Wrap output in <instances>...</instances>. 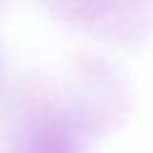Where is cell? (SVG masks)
Wrapping results in <instances>:
<instances>
[{
    "mask_svg": "<svg viewBox=\"0 0 153 153\" xmlns=\"http://www.w3.org/2000/svg\"><path fill=\"white\" fill-rule=\"evenodd\" d=\"M12 153H79L76 124L62 112H36L19 127Z\"/></svg>",
    "mask_w": 153,
    "mask_h": 153,
    "instance_id": "obj_1",
    "label": "cell"
}]
</instances>
